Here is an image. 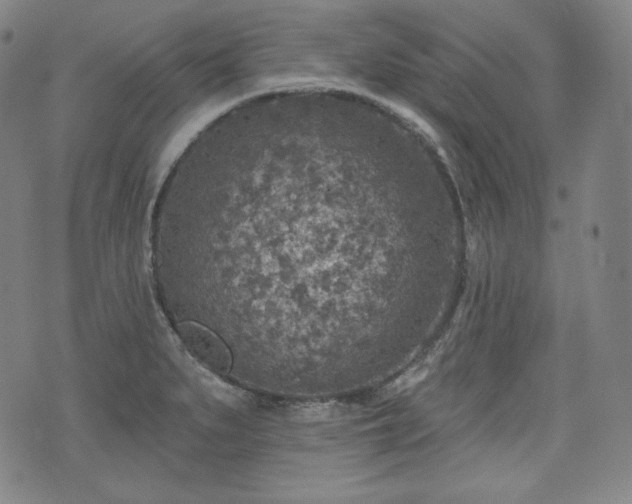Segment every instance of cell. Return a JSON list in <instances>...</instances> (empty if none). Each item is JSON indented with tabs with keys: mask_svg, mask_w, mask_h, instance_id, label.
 <instances>
[{
	"mask_svg": "<svg viewBox=\"0 0 632 504\" xmlns=\"http://www.w3.org/2000/svg\"><path fill=\"white\" fill-rule=\"evenodd\" d=\"M180 339L201 365L214 373H227L231 355L225 344L208 328L195 322H183L178 327Z\"/></svg>",
	"mask_w": 632,
	"mask_h": 504,
	"instance_id": "1",
	"label": "cell"
}]
</instances>
